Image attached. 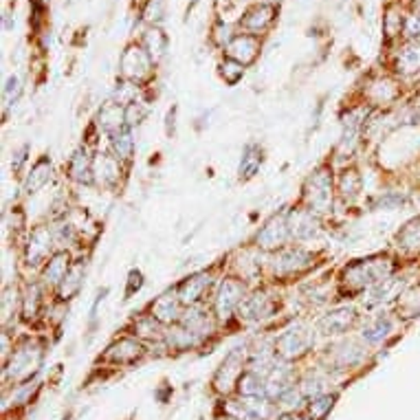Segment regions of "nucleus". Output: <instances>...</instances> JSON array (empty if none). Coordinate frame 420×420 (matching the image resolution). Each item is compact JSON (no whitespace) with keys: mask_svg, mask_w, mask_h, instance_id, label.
<instances>
[{"mask_svg":"<svg viewBox=\"0 0 420 420\" xmlns=\"http://www.w3.org/2000/svg\"><path fill=\"white\" fill-rule=\"evenodd\" d=\"M356 321V312L350 306L334 308L319 319V332L323 334H343Z\"/></svg>","mask_w":420,"mask_h":420,"instance_id":"13","label":"nucleus"},{"mask_svg":"<svg viewBox=\"0 0 420 420\" xmlns=\"http://www.w3.org/2000/svg\"><path fill=\"white\" fill-rule=\"evenodd\" d=\"M42 304V288L38 284H29L23 297V314L25 319H34Z\"/></svg>","mask_w":420,"mask_h":420,"instance_id":"32","label":"nucleus"},{"mask_svg":"<svg viewBox=\"0 0 420 420\" xmlns=\"http://www.w3.org/2000/svg\"><path fill=\"white\" fill-rule=\"evenodd\" d=\"M312 264V256L304 249H284L280 251L273 260V271L277 275H293V273H299L304 269H308Z\"/></svg>","mask_w":420,"mask_h":420,"instance_id":"8","label":"nucleus"},{"mask_svg":"<svg viewBox=\"0 0 420 420\" xmlns=\"http://www.w3.org/2000/svg\"><path fill=\"white\" fill-rule=\"evenodd\" d=\"M27 152H29V148H27V145H23V148H20L14 156H16V159L12 161V170L14 172H20V170H23V163L27 161Z\"/></svg>","mask_w":420,"mask_h":420,"instance_id":"47","label":"nucleus"},{"mask_svg":"<svg viewBox=\"0 0 420 420\" xmlns=\"http://www.w3.org/2000/svg\"><path fill=\"white\" fill-rule=\"evenodd\" d=\"M145 114H148V108L139 101H132L130 106H125V125L134 128V125H139L145 119Z\"/></svg>","mask_w":420,"mask_h":420,"instance_id":"39","label":"nucleus"},{"mask_svg":"<svg viewBox=\"0 0 420 420\" xmlns=\"http://www.w3.org/2000/svg\"><path fill=\"white\" fill-rule=\"evenodd\" d=\"M156 330H159V321H156L152 314L150 317H141L139 321L134 323V334L139 337H156Z\"/></svg>","mask_w":420,"mask_h":420,"instance_id":"41","label":"nucleus"},{"mask_svg":"<svg viewBox=\"0 0 420 420\" xmlns=\"http://www.w3.org/2000/svg\"><path fill=\"white\" fill-rule=\"evenodd\" d=\"M273 20V7H269V5H262V7H256L254 12L251 14H247V18H245V29H249V31H254V34H258V31H262L264 29L269 23Z\"/></svg>","mask_w":420,"mask_h":420,"instance_id":"30","label":"nucleus"},{"mask_svg":"<svg viewBox=\"0 0 420 420\" xmlns=\"http://www.w3.org/2000/svg\"><path fill=\"white\" fill-rule=\"evenodd\" d=\"M20 92H23V86H20V79L18 77H9L5 82V88H3V101H5V108H9L12 103L18 101Z\"/></svg>","mask_w":420,"mask_h":420,"instance_id":"40","label":"nucleus"},{"mask_svg":"<svg viewBox=\"0 0 420 420\" xmlns=\"http://www.w3.org/2000/svg\"><path fill=\"white\" fill-rule=\"evenodd\" d=\"M143 286V275H141V273L139 271H132L130 273V280H128V288H125V295H132V293L134 291H139Z\"/></svg>","mask_w":420,"mask_h":420,"instance_id":"46","label":"nucleus"},{"mask_svg":"<svg viewBox=\"0 0 420 420\" xmlns=\"http://www.w3.org/2000/svg\"><path fill=\"white\" fill-rule=\"evenodd\" d=\"M260 165H262V152L260 148H256V145H247V150L243 154V161H240V178H251V176H256L258 170H260Z\"/></svg>","mask_w":420,"mask_h":420,"instance_id":"29","label":"nucleus"},{"mask_svg":"<svg viewBox=\"0 0 420 420\" xmlns=\"http://www.w3.org/2000/svg\"><path fill=\"white\" fill-rule=\"evenodd\" d=\"M53 236H55L58 243H73V240H75V231H73L71 225H60V227H55Z\"/></svg>","mask_w":420,"mask_h":420,"instance_id":"45","label":"nucleus"},{"mask_svg":"<svg viewBox=\"0 0 420 420\" xmlns=\"http://www.w3.org/2000/svg\"><path fill=\"white\" fill-rule=\"evenodd\" d=\"M245 295V286L240 284V282H234V280H225L223 284L218 286V293H216V312L220 319H227L231 317V312L236 308H240V304H243Z\"/></svg>","mask_w":420,"mask_h":420,"instance_id":"6","label":"nucleus"},{"mask_svg":"<svg viewBox=\"0 0 420 420\" xmlns=\"http://www.w3.org/2000/svg\"><path fill=\"white\" fill-rule=\"evenodd\" d=\"M212 286V277L207 273H196V275L183 280L176 288V295L181 299V304H187V306H196L198 301L205 297V293Z\"/></svg>","mask_w":420,"mask_h":420,"instance_id":"11","label":"nucleus"},{"mask_svg":"<svg viewBox=\"0 0 420 420\" xmlns=\"http://www.w3.org/2000/svg\"><path fill=\"white\" fill-rule=\"evenodd\" d=\"M99 125L108 134H114L117 130L125 128V108L119 106L117 101H110L99 112Z\"/></svg>","mask_w":420,"mask_h":420,"instance_id":"20","label":"nucleus"},{"mask_svg":"<svg viewBox=\"0 0 420 420\" xmlns=\"http://www.w3.org/2000/svg\"><path fill=\"white\" fill-rule=\"evenodd\" d=\"M398 247H403V249H418L420 247V218L412 220V223L398 234Z\"/></svg>","mask_w":420,"mask_h":420,"instance_id":"33","label":"nucleus"},{"mask_svg":"<svg viewBox=\"0 0 420 420\" xmlns=\"http://www.w3.org/2000/svg\"><path fill=\"white\" fill-rule=\"evenodd\" d=\"M288 231L293 238L306 240L317 234V218L312 216L310 209H297L288 214Z\"/></svg>","mask_w":420,"mask_h":420,"instance_id":"15","label":"nucleus"},{"mask_svg":"<svg viewBox=\"0 0 420 420\" xmlns=\"http://www.w3.org/2000/svg\"><path fill=\"white\" fill-rule=\"evenodd\" d=\"M398 203H403V198L401 196H381V198H376V205L379 207H392V205H398Z\"/></svg>","mask_w":420,"mask_h":420,"instance_id":"49","label":"nucleus"},{"mask_svg":"<svg viewBox=\"0 0 420 420\" xmlns=\"http://www.w3.org/2000/svg\"><path fill=\"white\" fill-rule=\"evenodd\" d=\"M280 420H308L306 416H299V414H286V416H282Z\"/></svg>","mask_w":420,"mask_h":420,"instance_id":"50","label":"nucleus"},{"mask_svg":"<svg viewBox=\"0 0 420 420\" xmlns=\"http://www.w3.org/2000/svg\"><path fill=\"white\" fill-rule=\"evenodd\" d=\"M38 383H23V385H14V392H12V405L20 407V405H27L31 403V398L38 392Z\"/></svg>","mask_w":420,"mask_h":420,"instance_id":"35","label":"nucleus"},{"mask_svg":"<svg viewBox=\"0 0 420 420\" xmlns=\"http://www.w3.org/2000/svg\"><path fill=\"white\" fill-rule=\"evenodd\" d=\"M325 383L321 379H317V376H312V379H304L301 385H299V392L301 396L306 398V401H312V398H319L323 394H328L325 392Z\"/></svg>","mask_w":420,"mask_h":420,"instance_id":"37","label":"nucleus"},{"mask_svg":"<svg viewBox=\"0 0 420 420\" xmlns=\"http://www.w3.org/2000/svg\"><path fill=\"white\" fill-rule=\"evenodd\" d=\"M92 174L95 172H92V159H90L88 150L77 148L69 161V176L73 178V181L88 185V183H92Z\"/></svg>","mask_w":420,"mask_h":420,"instance_id":"18","label":"nucleus"},{"mask_svg":"<svg viewBox=\"0 0 420 420\" xmlns=\"http://www.w3.org/2000/svg\"><path fill=\"white\" fill-rule=\"evenodd\" d=\"M238 310H240V317L245 321H258V319L269 317L273 310V304L267 293H254V295L240 304Z\"/></svg>","mask_w":420,"mask_h":420,"instance_id":"16","label":"nucleus"},{"mask_svg":"<svg viewBox=\"0 0 420 420\" xmlns=\"http://www.w3.org/2000/svg\"><path fill=\"white\" fill-rule=\"evenodd\" d=\"M390 330H392V321L381 314V317L372 319V321L363 328V339L370 341V343H376V341L385 339L387 334H390Z\"/></svg>","mask_w":420,"mask_h":420,"instance_id":"31","label":"nucleus"},{"mask_svg":"<svg viewBox=\"0 0 420 420\" xmlns=\"http://www.w3.org/2000/svg\"><path fill=\"white\" fill-rule=\"evenodd\" d=\"M288 236H291L288 218L286 216H273L269 223L260 229L256 243H258L260 249H277V247H282L286 243Z\"/></svg>","mask_w":420,"mask_h":420,"instance_id":"10","label":"nucleus"},{"mask_svg":"<svg viewBox=\"0 0 420 420\" xmlns=\"http://www.w3.org/2000/svg\"><path fill=\"white\" fill-rule=\"evenodd\" d=\"M363 359V348H359L356 343L343 345L341 350H337V365L339 367H352Z\"/></svg>","mask_w":420,"mask_h":420,"instance_id":"34","label":"nucleus"},{"mask_svg":"<svg viewBox=\"0 0 420 420\" xmlns=\"http://www.w3.org/2000/svg\"><path fill=\"white\" fill-rule=\"evenodd\" d=\"M306 203L310 212H325L332 201V176L328 170H317L306 183Z\"/></svg>","mask_w":420,"mask_h":420,"instance_id":"5","label":"nucleus"},{"mask_svg":"<svg viewBox=\"0 0 420 420\" xmlns=\"http://www.w3.org/2000/svg\"><path fill=\"white\" fill-rule=\"evenodd\" d=\"M165 36L161 34L159 29H152L145 34V47H148V53L150 58H161L163 55V51H165Z\"/></svg>","mask_w":420,"mask_h":420,"instance_id":"36","label":"nucleus"},{"mask_svg":"<svg viewBox=\"0 0 420 420\" xmlns=\"http://www.w3.org/2000/svg\"><path fill=\"white\" fill-rule=\"evenodd\" d=\"M121 69L125 73V77H130L134 82H141L150 75L152 69V58L148 51H143L141 47H130L121 58Z\"/></svg>","mask_w":420,"mask_h":420,"instance_id":"9","label":"nucleus"},{"mask_svg":"<svg viewBox=\"0 0 420 420\" xmlns=\"http://www.w3.org/2000/svg\"><path fill=\"white\" fill-rule=\"evenodd\" d=\"M53 243H55L53 231H51L49 227H38L27 243V251H25L27 264L38 267L42 260H47L51 256V251H53Z\"/></svg>","mask_w":420,"mask_h":420,"instance_id":"7","label":"nucleus"},{"mask_svg":"<svg viewBox=\"0 0 420 420\" xmlns=\"http://www.w3.org/2000/svg\"><path fill=\"white\" fill-rule=\"evenodd\" d=\"M92 172H95L97 181L106 187H114L119 183V176H121V167H119V159L117 156H110V154H95L92 159Z\"/></svg>","mask_w":420,"mask_h":420,"instance_id":"14","label":"nucleus"},{"mask_svg":"<svg viewBox=\"0 0 420 420\" xmlns=\"http://www.w3.org/2000/svg\"><path fill=\"white\" fill-rule=\"evenodd\" d=\"M141 356H143V345L136 339L123 337L119 341H114L112 345H108L106 354H103V359L114 363V365H130L136 359H141Z\"/></svg>","mask_w":420,"mask_h":420,"instance_id":"12","label":"nucleus"},{"mask_svg":"<svg viewBox=\"0 0 420 420\" xmlns=\"http://www.w3.org/2000/svg\"><path fill=\"white\" fill-rule=\"evenodd\" d=\"M42 359H45V350H42L40 343L31 341V339L20 341L16 345V350L12 352V356H9V361H7L5 379L12 385L29 383L38 374Z\"/></svg>","mask_w":420,"mask_h":420,"instance_id":"1","label":"nucleus"},{"mask_svg":"<svg viewBox=\"0 0 420 420\" xmlns=\"http://www.w3.org/2000/svg\"><path fill=\"white\" fill-rule=\"evenodd\" d=\"M84 282V267L82 264H73L66 273V277L60 282V297L62 299H71L77 295V291L82 288Z\"/></svg>","mask_w":420,"mask_h":420,"instance_id":"26","label":"nucleus"},{"mask_svg":"<svg viewBox=\"0 0 420 420\" xmlns=\"http://www.w3.org/2000/svg\"><path fill=\"white\" fill-rule=\"evenodd\" d=\"M256 51H258V42L254 36H240L229 45V58L240 62V64H249L256 58Z\"/></svg>","mask_w":420,"mask_h":420,"instance_id":"22","label":"nucleus"},{"mask_svg":"<svg viewBox=\"0 0 420 420\" xmlns=\"http://www.w3.org/2000/svg\"><path fill=\"white\" fill-rule=\"evenodd\" d=\"M181 299H178V295H172V293H165L152 304V317L159 323L181 321Z\"/></svg>","mask_w":420,"mask_h":420,"instance_id":"17","label":"nucleus"},{"mask_svg":"<svg viewBox=\"0 0 420 420\" xmlns=\"http://www.w3.org/2000/svg\"><path fill=\"white\" fill-rule=\"evenodd\" d=\"M392 262L390 260H359L354 264L345 267L343 271V282L354 291H361L365 286H374L379 282L387 280L392 273Z\"/></svg>","mask_w":420,"mask_h":420,"instance_id":"2","label":"nucleus"},{"mask_svg":"<svg viewBox=\"0 0 420 420\" xmlns=\"http://www.w3.org/2000/svg\"><path fill=\"white\" fill-rule=\"evenodd\" d=\"M49 178H51V161L45 156V159H40L34 167H31V172L25 181V192L27 194L40 192L42 187L49 183Z\"/></svg>","mask_w":420,"mask_h":420,"instance_id":"24","label":"nucleus"},{"mask_svg":"<svg viewBox=\"0 0 420 420\" xmlns=\"http://www.w3.org/2000/svg\"><path fill=\"white\" fill-rule=\"evenodd\" d=\"M69 269H71V258H69V254H64V251H60V254H55L47 262L45 282H47V284H58L60 286V282L66 277Z\"/></svg>","mask_w":420,"mask_h":420,"instance_id":"23","label":"nucleus"},{"mask_svg":"<svg viewBox=\"0 0 420 420\" xmlns=\"http://www.w3.org/2000/svg\"><path fill=\"white\" fill-rule=\"evenodd\" d=\"M245 374V352L243 348L231 350L225 361L220 363L218 372L214 376V390L218 394H229L231 390H236L240 376Z\"/></svg>","mask_w":420,"mask_h":420,"instance_id":"3","label":"nucleus"},{"mask_svg":"<svg viewBox=\"0 0 420 420\" xmlns=\"http://www.w3.org/2000/svg\"><path fill=\"white\" fill-rule=\"evenodd\" d=\"M161 16H163V0H150L148 7H145V18L150 23H156V20H161Z\"/></svg>","mask_w":420,"mask_h":420,"instance_id":"44","label":"nucleus"},{"mask_svg":"<svg viewBox=\"0 0 420 420\" xmlns=\"http://www.w3.org/2000/svg\"><path fill=\"white\" fill-rule=\"evenodd\" d=\"M165 341H167V345H170L172 350H190V348H194L198 341H201V337L181 325V328H174V330L167 332L165 334Z\"/></svg>","mask_w":420,"mask_h":420,"instance_id":"27","label":"nucleus"},{"mask_svg":"<svg viewBox=\"0 0 420 420\" xmlns=\"http://www.w3.org/2000/svg\"><path fill=\"white\" fill-rule=\"evenodd\" d=\"M398 66H401L403 71H416L420 66V49H407L403 51L401 60H398Z\"/></svg>","mask_w":420,"mask_h":420,"instance_id":"43","label":"nucleus"},{"mask_svg":"<svg viewBox=\"0 0 420 420\" xmlns=\"http://www.w3.org/2000/svg\"><path fill=\"white\" fill-rule=\"evenodd\" d=\"M405 31H407V36H420V16H412L407 20V25H405Z\"/></svg>","mask_w":420,"mask_h":420,"instance_id":"48","label":"nucleus"},{"mask_svg":"<svg viewBox=\"0 0 420 420\" xmlns=\"http://www.w3.org/2000/svg\"><path fill=\"white\" fill-rule=\"evenodd\" d=\"M245 64H240V62H236V60H225V64H223V77H225V82L227 84H236L240 77H243V73H245V69H243Z\"/></svg>","mask_w":420,"mask_h":420,"instance_id":"42","label":"nucleus"},{"mask_svg":"<svg viewBox=\"0 0 420 420\" xmlns=\"http://www.w3.org/2000/svg\"><path fill=\"white\" fill-rule=\"evenodd\" d=\"M334 401H337V396L334 394H323L319 398H312V401L306 405V418L308 420H325L328 414L332 412L334 407Z\"/></svg>","mask_w":420,"mask_h":420,"instance_id":"28","label":"nucleus"},{"mask_svg":"<svg viewBox=\"0 0 420 420\" xmlns=\"http://www.w3.org/2000/svg\"><path fill=\"white\" fill-rule=\"evenodd\" d=\"M341 192H343V196H348V198H354L356 194L361 192V176L356 174L354 170L343 172V176H341Z\"/></svg>","mask_w":420,"mask_h":420,"instance_id":"38","label":"nucleus"},{"mask_svg":"<svg viewBox=\"0 0 420 420\" xmlns=\"http://www.w3.org/2000/svg\"><path fill=\"white\" fill-rule=\"evenodd\" d=\"M238 394L243 398H264V390H267V381L254 370H245V374L240 376L238 381Z\"/></svg>","mask_w":420,"mask_h":420,"instance_id":"21","label":"nucleus"},{"mask_svg":"<svg viewBox=\"0 0 420 420\" xmlns=\"http://www.w3.org/2000/svg\"><path fill=\"white\" fill-rule=\"evenodd\" d=\"M110 145H112V152L117 156L119 161H130L132 159V152H134V139H132V132L130 128L125 125V128L117 130L114 134H110Z\"/></svg>","mask_w":420,"mask_h":420,"instance_id":"25","label":"nucleus"},{"mask_svg":"<svg viewBox=\"0 0 420 420\" xmlns=\"http://www.w3.org/2000/svg\"><path fill=\"white\" fill-rule=\"evenodd\" d=\"M312 345V330L306 325H293L275 343V350L284 361H293L304 356Z\"/></svg>","mask_w":420,"mask_h":420,"instance_id":"4","label":"nucleus"},{"mask_svg":"<svg viewBox=\"0 0 420 420\" xmlns=\"http://www.w3.org/2000/svg\"><path fill=\"white\" fill-rule=\"evenodd\" d=\"M181 325L187 330H192L194 334H198V337H205V334L214 330V323L209 319V314L198 306H190L181 314Z\"/></svg>","mask_w":420,"mask_h":420,"instance_id":"19","label":"nucleus"}]
</instances>
